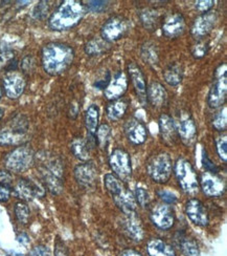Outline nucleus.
I'll use <instances>...</instances> for the list:
<instances>
[{
  "instance_id": "obj_1",
  "label": "nucleus",
  "mask_w": 227,
  "mask_h": 256,
  "mask_svg": "<svg viewBox=\"0 0 227 256\" xmlns=\"http://www.w3.org/2000/svg\"><path fill=\"white\" fill-rule=\"evenodd\" d=\"M73 50L64 44L51 42L42 50V66L50 76H59L73 62Z\"/></svg>"
},
{
  "instance_id": "obj_2",
  "label": "nucleus",
  "mask_w": 227,
  "mask_h": 256,
  "mask_svg": "<svg viewBox=\"0 0 227 256\" xmlns=\"http://www.w3.org/2000/svg\"><path fill=\"white\" fill-rule=\"evenodd\" d=\"M38 170L47 189L53 194H59L63 189V164L61 160L46 152L37 154Z\"/></svg>"
},
{
  "instance_id": "obj_3",
  "label": "nucleus",
  "mask_w": 227,
  "mask_h": 256,
  "mask_svg": "<svg viewBox=\"0 0 227 256\" xmlns=\"http://www.w3.org/2000/svg\"><path fill=\"white\" fill-rule=\"evenodd\" d=\"M86 13V6L81 2L66 0L52 13L49 26L53 30H66L80 24Z\"/></svg>"
},
{
  "instance_id": "obj_4",
  "label": "nucleus",
  "mask_w": 227,
  "mask_h": 256,
  "mask_svg": "<svg viewBox=\"0 0 227 256\" xmlns=\"http://www.w3.org/2000/svg\"><path fill=\"white\" fill-rule=\"evenodd\" d=\"M175 174L182 190L189 194H196L199 182L192 164L186 158H179L175 164Z\"/></svg>"
},
{
  "instance_id": "obj_5",
  "label": "nucleus",
  "mask_w": 227,
  "mask_h": 256,
  "mask_svg": "<svg viewBox=\"0 0 227 256\" xmlns=\"http://www.w3.org/2000/svg\"><path fill=\"white\" fill-rule=\"evenodd\" d=\"M35 154L27 146L17 147L5 158V166L12 172H23L34 164Z\"/></svg>"
},
{
  "instance_id": "obj_6",
  "label": "nucleus",
  "mask_w": 227,
  "mask_h": 256,
  "mask_svg": "<svg viewBox=\"0 0 227 256\" xmlns=\"http://www.w3.org/2000/svg\"><path fill=\"white\" fill-rule=\"evenodd\" d=\"M27 121L22 116L14 118L9 124L0 130V145H16L24 140Z\"/></svg>"
},
{
  "instance_id": "obj_7",
  "label": "nucleus",
  "mask_w": 227,
  "mask_h": 256,
  "mask_svg": "<svg viewBox=\"0 0 227 256\" xmlns=\"http://www.w3.org/2000/svg\"><path fill=\"white\" fill-rule=\"evenodd\" d=\"M172 160L168 154L161 152L148 163V174L154 182L166 183L172 174Z\"/></svg>"
},
{
  "instance_id": "obj_8",
  "label": "nucleus",
  "mask_w": 227,
  "mask_h": 256,
  "mask_svg": "<svg viewBox=\"0 0 227 256\" xmlns=\"http://www.w3.org/2000/svg\"><path fill=\"white\" fill-rule=\"evenodd\" d=\"M129 20L122 16H113L108 19L101 30L102 39L108 44L115 42L126 36L129 32Z\"/></svg>"
},
{
  "instance_id": "obj_9",
  "label": "nucleus",
  "mask_w": 227,
  "mask_h": 256,
  "mask_svg": "<svg viewBox=\"0 0 227 256\" xmlns=\"http://www.w3.org/2000/svg\"><path fill=\"white\" fill-rule=\"evenodd\" d=\"M109 164L114 174L121 180H128L132 174L131 158L122 148H115L109 158Z\"/></svg>"
},
{
  "instance_id": "obj_10",
  "label": "nucleus",
  "mask_w": 227,
  "mask_h": 256,
  "mask_svg": "<svg viewBox=\"0 0 227 256\" xmlns=\"http://www.w3.org/2000/svg\"><path fill=\"white\" fill-rule=\"evenodd\" d=\"M24 76L17 70H10L3 77V88L9 99H18L25 90Z\"/></svg>"
},
{
  "instance_id": "obj_11",
  "label": "nucleus",
  "mask_w": 227,
  "mask_h": 256,
  "mask_svg": "<svg viewBox=\"0 0 227 256\" xmlns=\"http://www.w3.org/2000/svg\"><path fill=\"white\" fill-rule=\"evenodd\" d=\"M14 192L16 196L23 200H31L35 198H42L45 194V190L39 183L31 180L21 178L15 185Z\"/></svg>"
},
{
  "instance_id": "obj_12",
  "label": "nucleus",
  "mask_w": 227,
  "mask_h": 256,
  "mask_svg": "<svg viewBox=\"0 0 227 256\" xmlns=\"http://www.w3.org/2000/svg\"><path fill=\"white\" fill-rule=\"evenodd\" d=\"M201 189L205 196L210 198H218L225 191V184L223 180L216 174L205 172L200 178Z\"/></svg>"
},
{
  "instance_id": "obj_13",
  "label": "nucleus",
  "mask_w": 227,
  "mask_h": 256,
  "mask_svg": "<svg viewBox=\"0 0 227 256\" xmlns=\"http://www.w3.org/2000/svg\"><path fill=\"white\" fill-rule=\"evenodd\" d=\"M220 76L218 79L214 82L212 88L209 92V105L212 108H218L222 106L226 100L227 96V78L226 74H219Z\"/></svg>"
},
{
  "instance_id": "obj_14",
  "label": "nucleus",
  "mask_w": 227,
  "mask_h": 256,
  "mask_svg": "<svg viewBox=\"0 0 227 256\" xmlns=\"http://www.w3.org/2000/svg\"><path fill=\"white\" fill-rule=\"evenodd\" d=\"M217 19V14L213 12V10L201 14L199 17L196 18V20H195V22L192 26V34L196 38H202L204 36H207L215 28Z\"/></svg>"
},
{
  "instance_id": "obj_15",
  "label": "nucleus",
  "mask_w": 227,
  "mask_h": 256,
  "mask_svg": "<svg viewBox=\"0 0 227 256\" xmlns=\"http://www.w3.org/2000/svg\"><path fill=\"white\" fill-rule=\"evenodd\" d=\"M151 218L159 229L168 230L174 226L175 216L172 208L168 205H158L151 213Z\"/></svg>"
},
{
  "instance_id": "obj_16",
  "label": "nucleus",
  "mask_w": 227,
  "mask_h": 256,
  "mask_svg": "<svg viewBox=\"0 0 227 256\" xmlns=\"http://www.w3.org/2000/svg\"><path fill=\"white\" fill-rule=\"evenodd\" d=\"M128 88V79L124 72H117L105 88V97L110 100L121 99Z\"/></svg>"
},
{
  "instance_id": "obj_17",
  "label": "nucleus",
  "mask_w": 227,
  "mask_h": 256,
  "mask_svg": "<svg viewBox=\"0 0 227 256\" xmlns=\"http://www.w3.org/2000/svg\"><path fill=\"white\" fill-rule=\"evenodd\" d=\"M186 213L188 218L198 226H208L209 214L204 205L199 200L192 198L187 202Z\"/></svg>"
},
{
  "instance_id": "obj_18",
  "label": "nucleus",
  "mask_w": 227,
  "mask_h": 256,
  "mask_svg": "<svg viewBox=\"0 0 227 256\" xmlns=\"http://www.w3.org/2000/svg\"><path fill=\"white\" fill-rule=\"evenodd\" d=\"M125 134L128 140L135 145L145 143L148 136V132L145 124L138 119H130L126 122Z\"/></svg>"
},
{
  "instance_id": "obj_19",
  "label": "nucleus",
  "mask_w": 227,
  "mask_h": 256,
  "mask_svg": "<svg viewBox=\"0 0 227 256\" xmlns=\"http://www.w3.org/2000/svg\"><path fill=\"white\" fill-rule=\"evenodd\" d=\"M186 21L179 13H174L168 16L162 24V33L169 38H176L185 33Z\"/></svg>"
},
{
  "instance_id": "obj_20",
  "label": "nucleus",
  "mask_w": 227,
  "mask_h": 256,
  "mask_svg": "<svg viewBox=\"0 0 227 256\" xmlns=\"http://www.w3.org/2000/svg\"><path fill=\"white\" fill-rule=\"evenodd\" d=\"M128 72L130 74V79L132 81L138 99L142 103H145L147 101V84L142 70L135 63L132 62L128 66Z\"/></svg>"
},
{
  "instance_id": "obj_21",
  "label": "nucleus",
  "mask_w": 227,
  "mask_h": 256,
  "mask_svg": "<svg viewBox=\"0 0 227 256\" xmlns=\"http://www.w3.org/2000/svg\"><path fill=\"white\" fill-rule=\"evenodd\" d=\"M177 132L186 145H192L197 136V126L190 114L182 116L177 125Z\"/></svg>"
},
{
  "instance_id": "obj_22",
  "label": "nucleus",
  "mask_w": 227,
  "mask_h": 256,
  "mask_svg": "<svg viewBox=\"0 0 227 256\" xmlns=\"http://www.w3.org/2000/svg\"><path fill=\"white\" fill-rule=\"evenodd\" d=\"M74 176L82 186L90 187L96 180V167L91 162L80 164L74 168Z\"/></svg>"
},
{
  "instance_id": "obj_23",
  "label": "nucleus",
  "mask_w": 227,
  "mask_h": 256,
  "mask_svg": "<svg viewBox=\"0 0 227 256\" xmlns=\"http://www.w3.org/2000/svg\"><path fill=\"white\" fill-rule=\"evenodd\" d=\"M159 132L167 144H174L177 138V125L169 114H162L159 118Z\"/></svg>"
},
{
  "instance_id": "obj_24",
  "label": "nucleus",
  "mask_w": 227,
  "mask_h": 256,
  "mask_svg": "<svg viewBox=\"0 0 227 256\" xmlns=\"http://www.w3.org/2000/svg\"><path fill=\"white\" fill-rule=\"evenodd\" d=\"M168 94L166 88L158 82L151 83L149 88H147V100L154 108H162L167 102Z\"/></svg>"
},
{
  "instance_id": "obj_25",
  "label": "nucleus",
  "mask_w": 227,
  "mask_h": 256,
  "mask_svg": "<svg viewBox=\"0 0 227 256\" xmlns=\"http://www.w3.org/2000/svg\"><path fill=\"white\" fill-rule=\"evenodd\" d=\"M113 198L115 204L123 210L125 214H132V213H135L137 208V202L131 191L125 189L120 194L113 196Z\"/></svg>"
},
{
  "instance_id": "obj_26",
  "label": "nucleus",
  "mask_w": 227,
  "mask_h": 256,
  "mask_svg": "<svg viewBox=\"0 0 227 256\" xmlns=\"http://www.w3.org/2000/svg\"><path fill=\"white\" fill-rule=\"evenodd\" d=\"M149 256H176V253L169 244L159 238L151 240L147 246Z\"/></svg>"
},
{
  "instance_id": "obj_27",
  "label": "nucleus",
  "mask_w": 227,
  "mask_h": 256,
  "mask_svg": "<svg viewBox=\"0 0 227 256\" xmlns=\"http://www.w3.org/2000/svg\"><path fill=\"white\" fill-rule=\"evenodd\" d=\"M126 230L128 234L131 236L134 240H142L144 238V229L143 225L140 222L139 218L135 216V213L132 214H127L126 218Z\"/></svg>"
},
{
  "instance_id": "obj_28",
  "label": "nucleus",
  "mask_w": 227,
  "mask_h": 256,
  "mask_svg": "<svg viewBox=\"0 0 227 256\" xmlns=\"http://www.w3.org/2000/svg\"><path fill=\"white\" fill-rule=\"evenodd\" d=\"M128 108V102L123 99L111 101L107 106V116L111 121L121 120Z\"/></svg>"
},
{
  "instance_id": "obj_29",
  "label": "nucleus",
  "mask_w": 227,
  "mask_h": 256,
  "mask_svg": "<svg viewBox=\"0 0 227 256\" xmlns=\"http://www.w3.org/2000/svg\"><path fill=\"white\" fill-rule=\"evenodd\" d=\"M99 118H100V110L96 105L92 104L86 110L85 114V126L88 132V134L95 136V132L99 127Z\"/></svg>"
},
{
  "instance_id": "obj_30",
  "label": "nucleus",
  "mask_w": 227,
  "mask_h": 256,
  "mask_svg": "<svg viewBox=\"0 0 227 256\" xmlns=\"http://www.w3.org/2000/svg\"><path fill=\"white\" fill-rule=\"evenodd\" d=\"M139 18H140V22H142L144 28L149 30H156L160 21L159 13L153 8L143 10L139 14Z\"/></svg>"
},
{
  "instance_id": "obj_31",
  "label": "nucleus",
  "mask_w": 227,
  "mask_h": 256,
  "mask_svg": "<svg viewBox=\"0 0 227 256\" xmlns=\"http://www.w3.org/2000/svg\"><path fill=\"white\" fill-rule=\"evenodd\" d=\"M71 152L81 161H88L90 158V147L83 138H74L71 143Z\"/></svg>"
},
{
  "instance_id": "obj_32",
  "label": "nucleus",
  "mask_w": 227,
  "mask_h": 256,
  "mask_svg": "<svg viewBox=\"0 0 227 256\" xmlns=\"http://www.w3.org/2000/svg\"><path fill=\"white\" fill-rule=\"evenodd\" d=\"M109 48V44L102 38H93L85 46V52L88 56H99Z\"/></svg>"
},
{
  "instance_id": "obj_33",
  "label": "nucleus",
  "mask_w": 227,
  "mask_h": 256,
  "mask_svg": "<svg viewBox=\"0 0 227 256\" xmlns=\"http://www.w3.org/2000/svg\"><path fill=\"white\" fill-rule=\"evenodd\" d=\"M166 82L171 86H176L180 84L183 78V70L179 64H172L164 72Z\"/></svg>"
},
{
  "instance_id": "obj_34",
  "label": "nucleus",
  "mask_w": 227,
  "mask_h": 256,
  "mask_svg": "<svg viewBox=\"0 0 227 256\" xmlns=\"http://www.w3.org/2000/svg\"><path fill=\"white\" fill-rule=\"evenodd\" d=\"M104 183H105L106 189L112 196L120 194L123 190L126 189L123 180H121L115 174H108L105 176Z\"/></svg>"
},
{
  "instance_id": "obj_35",
  "label": "nucleus",
  "mask_w": 227,
  "mask_h": 256,
  "mask_svg": "<svg viewBox=\"0 0 227 256\" xmlns=\"http://www.w3.org/2000/svg\"><path fill=\"white\" fill-rule=\"evenodd\" d=\"M142 58L150 66H155L158 63V52L157 48L153 44H145L142 48Z\"/></svg>"
},
{
  "instance_id": "obj_36",
  "label": "nucleus",
  "mask_w": 227,
  "mask_h": 256,
  "mask_svg": "<svg viewBox=\"0 0 227 256\" xmlns=\"http://www.w3.org/2000/svg\"><path fill=\"white\" fill-rule=\"evenodd\" d=\"M96 141L99 143L101 148H106L108 143L110 141L111 138V128L108 124H102L97 127V130L95 132Z\"/></svg>"
},
{
  "instance_id": "obj_37",
  "label": "nucleus",
  "mask_w": 227,
  "mask_h": 256,
  "mask_svg": "<svg viewBox=\"0 0 227 256\" xmlns=\"http://www.w3.org/2000/svg\"><path fill=\"white\" fill-rule=\"evenodd\" d=\"M15 216L21 224H27L30 216L28 206L23 202H19L15 205Z\"/></svg>"
},
{
  "instance_id": "obj_38",
  "label": "nucleus",
  "mask_w": 227,
  "mask_h": 256,
  "mask_svg": "<svg viewBox=\"0 0 227 256\" xmlns=\"http://www.w3.org/2000/svg\"><path fill=\"white\" fill-rule=\"evenodd\" d=\"M181 249L186 256H199L200 251L197 244L192 240H183L181 242Z\"/></svg>"
},
{
  "instance_id": "obj_39",
  "label": "nucleus",
  "mask_w": 227,
  "mask_h": 256,
  "mask_svg": "<svg viewBox=\"0 0 227 256\" xmlns=\"http://www.w3.org/2000/svg\"><path fill=\"white\" fill-rule=\"evenodd\" d=\"M227 108L226 106H224L223 110L221 112H219L215 116L214 121H213V126L216 128V130L221 132L226 130L227 126Z\"/></svg>"
},
{
  "instance_id": "obj_40",
  "label": "nucleus",
  "mask_w": 227,
  "mask_h": 256,
  "mask_svg": "<svg viewBox=\"0 0 227 256\" xmlns=\"http://www.w3.org/2000/svg\"><path fill=\"white\" fill-rule=\"evenodd\" d=\"M135 200L137 202V204H139L142 207H146L150 204L151 198L149 191L145 187H136L135 189Z\"/></svg>"
},
{
  "instance_id": "obj_41",
  "label": "nucleus",
  "mask_w": 227,
  "mask_h": 256,
  "mask_svg": "<svg viewBox=\"0 0 227 256\" xmlns=\"http://www.w3.org/2000/svg\"><path fill=\"white\" fill-rule=\"evenodd\" d=\"M49 6L47 2H40L32 10V17L36 19H44L48 15Z\"/></svg>"
},
{
  "instance_id": "obj_42",
  "label": "nucleus",
  "mask_w": 227,
  "mask_h": 256,
  "mask_svg": "<svg viewBox=\"0 0 227 256\" xmlns=\"http://www.w3.org/2000/svg\"><path fill=\"white\" fill-rule=\"evenodd\" d=\"M209 50H210V46L207 42H203V41L198 42L197 44H195L193 46V50H192L193 56L197 59H201L208 55Z\"/></svg>"
},
{
  "instance_id": "obj_43",
  "label": "nucleus",
  "mask_w": 227,
  "mask_h": 256,
  "mask_svg": "<svg viewBox=\"0 0 227 256\" xmlns=\"http://www.w3.org/2000/svg\"><path fill=\"white\" fill-rule=\"evenodd\" d=\"M13 52L10 50L7 46L0 44V68H3L7 62L13 59Z\"/></svg>"
},
{
  "instance_id": "obj_44",
  "label": "nucleus",
  "mask_w": 227,
  "mask_h": 256,
  "mask_svg": "<svg viewBox=\"0 0 227 256\" xmlns=\"http://www.w3.org/2000/svg\"><path fill=\"white\" fill-rule=\"evenodd\" d=\"M216 144H217V152H218L220 158L223 160L224 162H226V160H227V138H226V136L218 138L217 141H216Z\"/></svg>"
},
{
  "instance_id": "obj_45",
  "label": "nucleus",
  "mask_w": 227,
  "mask_h": 256,
  "mask_svg": "<svg viewBox=\"0 0 227 256\" xmlns=\"http://www.w3.org/2000/svg\"><path fill=\"white\" fill-rule=\"evenodd\" d=\"M215 2H212V0H200V2H197L195 4V8H196L199 12H201L202 14L208 13L210 10H212V8L215 6Z\"/></svg>"
},
{
  "instance_id": "obj_46",
  "label": "nucleus",
  "mask_w": 227,
  "mask_h": 256,
  "mask_svg": "<svg viewBox=\"0 0 227 256\" xmlns=\"http://www.w3.org/2000/svg\"><path fill=\"white\" fill-rule=\"evenodd\" d=\"M108 6L107 2H88L87 8L92 13H102Z\"/></svg>"
},
{
  "instance_id": "obj_47",
  "label": "nucleus",
  "mask_w": 227,
  "mask_h": 256,
  "mask_svg": "<svg viewBox=\"0 0 227 256\" xmlns=\"http://www.w3.org/2000/svg\"><path fill=\"white\" fill-rule=\"evenodd\" d=\"M158 196L162 200L166 202L167 204H175L177 202V196L174 194H172L171 191L160 190L158 191Z\"/></svg>"
},
{
  "instance_id": "obj_48",
  "label": "nucleus",
  "mask_w": 227,
  "mask_h": 256,
  "mask_svg": "<svg viewBox=\"0 0 227 256\" xmlns=\"http://www.w3.org/2000/svg\"><path fill=\"white\" fill-rule=\"evenodd\" d=\"M202 163H203V167L205 168L207 172H213V174L217 172L218 168L216 167V165L211 161V160L208 156V154H207V152H205L204 150H203V156H202Z\"/></svg>"
},
{
  "instance_id": "obj_49",
  "label": "nucleus",
  "mask_w": 227,
  "mask_h": 256,
  "mask_svg": "<svg viewBox=\"0 0 227 256\" xmlns=\"http://www.w3.org/2000/svg\"><path fill=\"white\" fill-rule=\"evenodd\" d=\"M12 180L13 176L8 172H5V170H1V172H0V184L9 187L10 184H12Z\"/></svg>"
},
{
  "instance_id": "obj_50",
  "label": "nucleus",
  "mask_w": 227,
  "mask_h": 256,
  "mask_svg": "<svg viewBox=\"0 0 227 256\" xmlns=\"http://www.w3.org/2000/svg\"><path fill=\"white\" fill-rule=\"evenodd\" d=\"M30 256H49V251L44 246H37L31 250Z\"/></svg>"
},
{
  "instance_id": "obj_51",
  "label": "nucleus",
  "mask_w": 227,
  "mask_h": 256,
  "mask_svg": "<svg viewBox=\"0 0 227 256\" xmlns=\"http://www.w3.org/2000/svg\"><path fill=\"white\" fill-rule=\"evenodd\" d=\"M55 256H68L67 250L65 248L64 244L61 240H58L56 242V248H55Z\"/></svg>"
},
{
  "instance_id": "obj_52",
  "label": "nucleus",
  "mask_w": 227,
  "mask_h": 256,
  "mask_svg": "<svg viewBox=\"0 0 227 256\" xmlns=\"http://www.w3.org/2000/svg\"><path fill=\"white\" fill-rule=\"evenodd\" d=\"M10 196L9 187L0 184V202H6L8 200Z\"/></svg>"
},
{
  "instance_id": "obj_53",
  "label": "nucleus",
  "mask_w": 227,
  "mask_h": 256,
  "mask_svg": "<svg viewBox=\"0 0 227 256\" xmlns=\"http://www.w3.org/2000/svg\"><path fill=\"white\" fill-rule=\"evenodd\" d=\"M34 66V63H32V59L31 57H26L24 58V60L22 61V68L23 70H30Z\"/></svg>"
},
{
  "instance_id": "obj_54",
  "label": "nucleus",
  "mask_w": 227,
  "mask_h": 256,
  "mask_svg": "<svg viewBox=\"0 0 227 256\" xmlns=\"http://www.w3.org/2000/svg\"><path fill=\"white\" fill-rule=\"evenodd\" d=\"M121 256H142V255L134 250H126L121 254Z\"/></svg>"
},
{
  "instance_id": "obj_55",
  "label": "nucleus",
  "mask_w": 227,
  "mask_h": 256,
  "mask_svg": "<svg viewBox=\"0 0 227 256\" xmlns=\"http://www.w3.org/2000/svg\"><path fill=\"white\" fill-rule=\"evenodd\" d=\"M18 240L20 242H22V244H27L28 242V238H27L26 234H21V236H18Z\"/></svg>"
},
{
  "instance_id": "obj_56",
  "label": "nucleus",
  "mask_w": 227,
  "mask_h": 256,
  "mask_svg": "<svg viewBox=\"0 0 227 256\" xmlns=\"http://www.w3.org/2000/svg\"><path fill=\"white\" fill-rule=\"evenodd\" d=\"M7 256H25V255H23V254H18V253H13V254H9V255H7Z\"/></svg>"
},
{
  "instance_id": "obj_57",
  "label": "nucleus",
  "mask_w": 227,
  "mask_h": 256,
  "mask_svg": "<svg viewBox=\"0 0 227 256\" xmlns=\"http://www.w3.org/2000/svg\"><path fill=\"white\" fill-rule=\"evenodd\" d=\"M2 116H3V110H2L1 108H0V119H1Z\"/></svg>"
},
{
  "instance_id": "obj_58",
  "label": "nucleus",
  "mask_w": 227,
  "mask_h": 256,
  "mask_svg": "<svg viewBox=\"0 0 227 256\" xmlns=\"http://www.w3.org/2000/svg\"><path fill=\"white\" fill-rule=\"evenodd\" d=\"M2 97V92H1V88H0V99H1Z\"/></svg>"
}]
</instances>
